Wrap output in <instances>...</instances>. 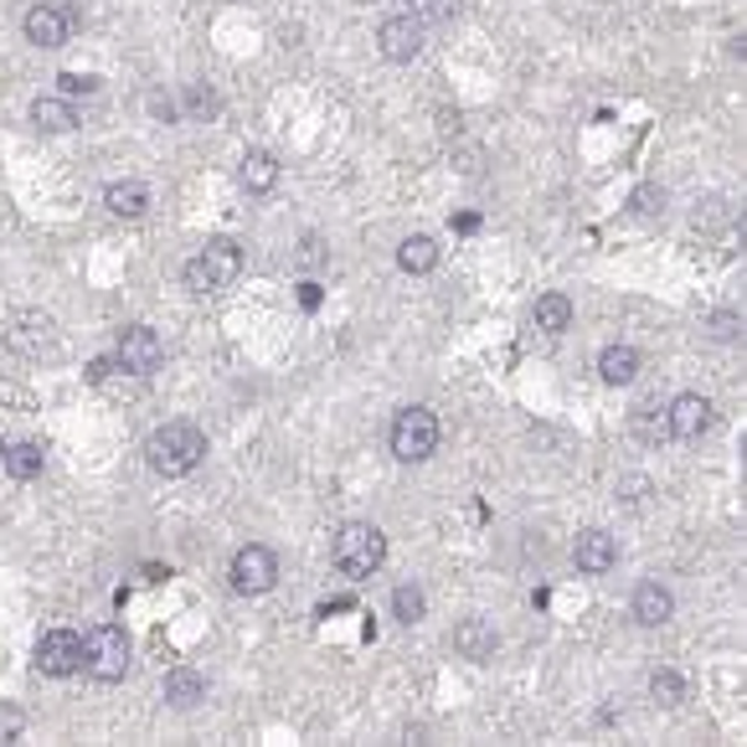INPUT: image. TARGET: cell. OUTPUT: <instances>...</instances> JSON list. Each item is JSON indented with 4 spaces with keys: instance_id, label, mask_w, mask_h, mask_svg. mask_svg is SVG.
<instances>
[{
    "instance_id": "obj_36",
    "label": "cell",
    "mask_w": 747,
    "mask_h": 747,
    "mask_svg": "<svg viewBox=\"0 0 747 747\" xmlns=\"http://www.w3.org/2000/svg\"><path fill=\"white\" fill-rule=\"evenodd\" d=\"M114 366H120V356H99V361H88V387H99V382H103V376H109V372H114Z\"/></svg>"
},
{
    "instance_id": "obj_2",
    "label": "cell",
    "mask_w": 747,
    "mask_h": 747,
    "mask_svg": "<svg viewBox=\"0 0 747 747\" xmlns=\"http://www.w3.org/2000/svg\"><path fill=\"white\" fill-rule=\"evenodd\" d=\"M330 557H336V567L346 573V578L361 582L387 562V536H382V527H372V521H346V527L336 531Z\"/></svg>"
},
{
    "instance_id": "obj_20",
    "label": "cell",
    "mask_w": 747,
    "mask_h": 747,
    "mask_svg": "<svg viewBox=\"0 0 747 747\" xmlns=\"http://www.w3.org/2000/svg\"><path fill=\"white\" fill-rule=\"evenodd\" d=\"M238 181H242V191L263 196V191L279 186V160H273L269 150H248V155L238 160Z\"/></svg>"
},
{
    "instance_id": "obj_11",
    "label": "cell",
    "mask_w": 747,
    "mask_h": 747,
    "mask_svg": "<svg viewBox=\"0 0 747 747\" xmlns=\"http://www.w3.org/2000/svg\"><path fill=\"white\" fill-rule=\"evenodd\" d=\"M423 42H428V21L418 16H387L382 32H376V47H382L387 63H412L423 52Z\"/></svg>"
},
{
    "instance_id": "obj_18",
    "label": "cell",
    "mask_w": 747,
    "mask_h": 747,
    "mask_svg": "<svg viewBox=\"0 0 747 747\" xmlns=\"http://www.w3.org/2000/svg\"><path fill=\"white\" fill-rule=\"evenodd\" d=\"M531 325L542 330V336H562V330H573V299L562 290L542 294L536 305H531Z\"/></svg>"
},
{
    "instance_id": "obj_30",
    "label": "cell",
    "mask_w": 747,
    "mask_h": 747,
    "mask_svg": "<svg viewBox=\"0 0 747 747\" xmlns=\"http://www.w3.org/2000/svg\"><path fill=\"white\" fill-rule=\"evenodd\" d=\"M325 263V248H320V238H305L299 248H294V269H305V273H315Z\"/></svg>"
},
{
    "instance_id": "obj_24",
    "label": "cell",
    "mask_w": 747,
    "mask_h": 747,
    "mask_svg": "<svg viewBox=\"0 0 747 747\" xmlns=\"http://www.w3.org/2000/svg\"><path fill=\"white\" fill-rule=\"evenodd\" d=\"M428 613V598H423V588H418V582H403V588H392V619H397V624H418V619H423Z\"/></svg>"
},
{
    "instance_id": "obj_25",
    "label": "cell",
    "mask_w": 747,
    "mask_h": 747,
    "mask_svg": "<svg viewBox=\"0 0 747 747\" xmlns=\"http://www.w3.org/2000/svg\"><path fill=\"white\" fill-rule=\"evenodd\" d=\"M649 701H655V706H680V701H686V680H680L676 670H655V676H649Z\"/></svg>"
},
{
    "instance_id": "obj_23",
    "label": "cell",
    "mask_w": 747,
    "mask_h": 747,
    "mask_svg": "<svg viewBox=\"0 0 747 747\" xmlns=\"http://www.w3.org/2000/svg\"><path fill=\"white\" fill-rule=\"evenodd\" d=\"M0 464H5V475L11 479H36L42 475V464H47V449H42V443H5V459H0Z\"/></svg>"
},
{
    "instance_id": "obj_13",
    "label": "cell",
    "mask_w": 747,
    "mask_h": 747,
    "mask_svg": "<svg viewBox=\"0 0 747 747\" xmlns=\"http://www.w3.org/2000/svg\"><path fill=\"white\" fill-rule=\"evenodd\" d=\"M629 609H634V624L640 629H660V624H670V613H676V593H670L665 582L649 578L634 588V603H629Z\"/></svg>"
},
{
    "instance_id": "obj_6",
    "label": "cell",
    "mask_w": 747,
    "mask_h": 747,
    "mask_svg": "<svg viewBox=\"0 0 747 747\" xmlns=\"http://www.w3.org/2000/svg\"><path fill=\"white\" fill-rule=\"evenodd\" d=\"M227 582H233V593L242 598H263L279 582V557H273L263 542H248L233 552V567H227Z\"/></svg>"
},
{
    "instance_id": "obj_7",
    "label": "cell",
    "mask_w": 747,
    "mask_h": 747,
    "mask_svg": "<svg viewBox=\"0 0 747 747\" xmlns=\"http://www.w3.org/2000/svg\"><path fill=\"white\" fill-rule=\"evenodd\" d=\"M52 346H57V320L42 315V309H21L16 320L5 325V351L11 356L36 361V356H47Z\"/></svg>"
},
{
    "instance_id": "obj_33",
    "label": "cell",
    "mask_w": 747,
    "mask_h": 747,
    "mask_svg": "<svg viewBox=\"0 0 747 747\" xmlns=\"http://www.w3.org/2000/svg\"><path fill=\"white\" fill-rule=\"evenodd\" d=\"M0 408L32 412V392H26V387H16V382H0Z\"/></svg>"
},
{
    "instance_id": "obj_40",
    "label": "cell",
    "mask_w": 747,
    "mask_h": 747,
    "mask_svg": "<svg viewBox=\"0 0 747 747\" xmlns=\"http://www.w3.org/2000/svg\"><path fill=\"white\" fill-rule=\"evenodd\" d=\"M0 212H5V196H0Z\"/></svg>"
},
{
    "instance_id": "obj_4",
    "label": "cell",
    "mask_w": 747,
    "mask_h": 747,
    "mask_svg": "<svg viewBox=\"0 0 747 747\" xmlns=\"http://www.w3.org/2000/svg\"><path fill=\"white\" fill-rule=\"evenodd\" d=\"M439 439H443V428H439V418H433V408H403L392 418V454L403 459V464L433 459Z\"/></svg>"
},
{
    "instance_id": "obj_19",
    "label": "cell",
    "mask_w": 747,
    "mask_h": 747,
    "mask_svg": "<svg viewBox=\"0 0 747 747\" xmlns=\"http://www.w3.org/2000/svg\"><path fill=\"white\" fill-rule=\"evenodd\" d=\"M598 376H603L609 387H629V382L640 376V351H634V346H603V351H598Z\"/></svg>"
},
{
    "instance_id": "obj_32",
    "label": "cell",
    "mask_w": 747,
    "mask_h": 747,
    "mask_svg": "<svg viewBox=\"0 0 747 747\" xmlns=\"http://www.w3.org/2000/svg\"><path fill=\"white\" fill-rule=\"evenodd\" d=\"M21 732H26V716H21L16 706H5V701H0V743H16Z\"/></svg>"
},
{
    "instance_id": "obj_28",
    "label": "cell",
    "mask_w": 747,
    "mask_h": 747,
    "mask_svg": "<svg viewBox=\"0 0 747 747\" xmlns=\"http://www.w3.org/2000/svg\"><path fill=\"white\" fill-rule=\"evenodd\" d=\"M629 206H634L640 217H660V212H665V191L660 186H640L634 196H629Z\"/></svg>"
},
{
    "instance_id": "obj_31",
    "label": "cell",
    "mask_w": 747,
    "mask_h": 747,
    "mask_svg": "<svg viewBox=\"0 0 747 747\" xmlns=\"http://www.w3.org/2000/svg\"><path fill=\"white\" fill-rule=\"evenodd\" d=\"M459 0H418V21H454Z\"/></svg>"
},
{
    "instance_id": "obj_29",
    "label": "cell",
    "mask_w": 747,
    "mask_h": 747,
    "mask_svg": "<svg viewBox=\"0 0 747 747\" xmlns=\"http://www.w3.org/2000/svg\"><path fill=\"white\" fill-rule=\"evenodd\" d=\"M57 88H63V99H78V93H99V78L93 72H63Z\"/></svg>"
},
{
    "instance_id": "obj_34",
    "label": "cell",
    "mask_w": 747,
    "mask_h": 747,
    "mask_svg": "<svg viewBox=\"0 0 747 747\" xmlns=\"http://www.w3.org/2000/svg\"><path fill=\"white\" fill-rule=\"evenodd\" d=\"M712 330H716V340H737V330H743V315H737V309H716V315H712Z\"/></svg>"
},
{
    "instance_id": "obj_10",
    "label": "cell",
    "mask_w": 747,
    "mask_h": 747,
    "mask_svg": "<svg viewBox=\"0 0 747 747\" xmlns=\"http://www.w3.org/2000/svg\"><path fill=\"white\" fill-rule=\"evenodd\" d=\"M21 32H26V42L32 47H68L72 36V11L68 5H57V0H36L32 11H26V21H21Z\"/></svg>"
},
{
    "instance_id": "obj_9",
    "label": "cell",
    "mask_w": 747,
    "mask_h": 747,
    "mask_svg": "<svg viewBox=\"0 0 747 747\" xmlns=\"http://www.w3.org/2000/svg\"><path fill=\"white\" fill-rule=\"evenodd\" d=\"M114 356H120L124 372L150 376L155 366L166 361V346H160V336H155L150 325H124L120 340H114Z\"/></svg>"
},
{
    "instance_id": "obj_16",
    "label": "cell",
    "mask_w": 747,
    "mask_h": 747,
    "mask_svg": "<svg viewBox=\"0 0 747 747\" xmlns=\"http://www.w3.org/2000/svg\"><path fill=\"white\" fill-rule=\"evenodd\" d=\"M32 124L42 135H68V129H78V109L63 93H42V99H32Z\"/></svg>"
},
{
    "instance_id": "obj_37",
    "label": "cell",
    "mask_w": 747,
    "mask_h": 747,
    "mask_svg": "<svg viewBox=\"0 0 747 747\" xmlns=\"http://www.w3.org/2000/svg\"><path fill=\"white\" fill-rule=\"evenodd\" d=\"M619 490H624V506H640V500H645V490H649V479H624V485H619Z\"/></svg>"
},
{
    "instance_id": "obj_5",
    "label": "cell",
    "mask_w": 747,
    "mask_h": 747,
    "mask_svg": "<svg viewBox=\"0 0 747 747\" xmlns=\"http://www.w3.org/2000/svg\"><path fill=\"white\" fill-rule=\"evenodd\" d=\"M83 670L93 680H103V686L124 680V670H129V634L120 624H99L83 640Z\"/></svg>"
},
{
    "instance_id": "obj_22",
    "label": "cell",
    "mask_w": 747,
    "mask_h": 747,
    "mask_svg": "<svg viewBox=\"0 0 747 747\" xmlns=\"http://www.w3.org/2000/svg\"><path fill=\"white\" fill-rule=\"evenodd\" d=\"M397 269L403 273H433L439 269V242L428 233H412V238L397 242Z\"/></svg>"
},
{
    "instance_id": "obj_35",
    "label": "cell",
    "mask_w": 747,
    "mask_h": 747,
    "mask_svg": "<svg viewBox=\"0 0 747 747\" xmlns=\"http://www.w3.org/2000/svg\"><path fill=\"white\" fill-rule=\"evenodd\" d=\"M150 114L155 120H181V109H176V99H166V93H150Z\"/></svg>"
},
{
    "instance_id": "obj_12",
    "label": "cell",
    "mask_w": 747,
    "mask_h": 747,
    "mask_svg": "<svg viewBox=\"0 0 747 747\" xmlns=\"http://www.w3.org/2000/svg\"><path fill=\"white\" fill-rule=\"evenodd\" d=\"M712 403L701 397V392H680L676 403L665 408V428H670V439H680V443H697L706 428H712Z\"/></svg>"
},
{
    "instance_id": "obj_27",
    "label": "cell",
    "mask_w": 747,
    "mask_h": 747,
    "mask_svg": "<svg viewBox=\"0 0 747 747\" xmlns=\"http://www.w3.org/2000/svg\"><path fill=\"white\" fill-rule=\"evenodd\" d=\"M217 109H222V99H217V93H212L206 83H196V88L186 93V114H191V120H212Z\"/></svg>"
},
{
    "instance_id": "obj_8",
    "label": "cell",
    "mask_w": 747,
    "mask_h": 747,
    "mask_svg": "<svg viewBox=\"0 0 747 747\" xmlns=\"http://www.w3.org/2000/svg\"><path fill=\"white\" fill-rule=\"evenodd\" d=\"M36 670L52 680L78 676V670H83V640H78L72 629H47V634L36 640Z\"/></svg>"
},
{
    "instance_id": "obj_21",
    "label": "cell",
    "mask_w": 747,
    "mask_h": 747,
    "mask_svg": "<svg viewBox=\"0 0 747 747\" xmlns=\"http://www.w3.org/2000/svg\"><path fill=\"white\" fill-rule=\"evenodd\" d=\"M166 701L176 706V712H191V706H202L206 701V680L191 670V665H176L166 676Z\"/></svg>"
},
{
    "instance_id": "obj_39",
    "label": "cell",
    "mask_w": 747,
    "mask_h": 747,
    "mask_svg": "<svg viewBox=\"0 0 747 747\" xmlns=\"http://www.w3.org/2000/svg\"><path fill=\"white\" fill-rule=\"evenodd\" d=\"M0 459H5V439H0Z\"/></svg>"
},
{
    "instance_id": "obj_26",
    "label": "cell",
    "mask_w": 747,
    "mask_h": 747,
    "mask_svg": "<svg viewBox=\"0 0 747 747\" xmlns=\"http://www.w3.org/2000/svg\"><path fill=\"white\" fill-rule=\"evenodd\" d=\"M634 433H640V439H665V433H670V428H665V412L655 408V403H640V408H634Z\"/></svg>"
},
{
    "instance_id": "obj_14",
    "label": "cell",
    "mask_w": 747,
    "mask_h": 747,
    "mask_svg": "<svg viewBox=\"0 0 747 747\" xmlns=\"http://www.w3.org/2000/svg\"><path fill=\"white\" fill-rule=\"evenodd\" d=\"M573 562H578L582 573H609L613 562H619V546H613V536L609 531H598V527H588V531H578V542H573Z\"/></svg>"
},
{
    "instance_id": "obj_15",
    "label": "cell",
    "mask_w": 747,
    "mask_h": 747,
    "mask_svg": "<svg viewBox=\"0 0 747 747\" xmlns=\"http://www.w3.org/2000/svg\"><path fill=\"white\" fill-rule=\"evenodd\" d=\"M495 645H500V634H495L490 619H464V624H454V649L464 655V660H495Z\"/></svg>"
},
{
    "instance_id": "obj_3",
    "label": "cell",
    "mask_w": 747,
    "mask_h": 747,
    "mask_svg": "<svg viewBox=\"0 0 747 747\" xmlns=\"http://www.w3.org/2000/svg\"><path fill=\"white\" fill-rule=\"evenodd\" d=\"M242 273V248L233 238H212L202 253L186 263V290L191 294H222L233 290Z\"/></svg>"
},
{
    "instance_id": "obj_38",
    "label": "cell",
    "mask_w": 747,
    "mask_h": 747,
    "mask_svg": "<svg viewBox=\"0 0 747 747\" xmlns=\"http://www.w3.org/2000/svg\"><path fill=\"white\" fill-rule=\"evenodd\" d=\"M299 305H305V309L320 305V284H299Z\"/></svg>"
},
{
    "instance_id": "obj_1",
    "label": "cell",
    "mask_w": 747,
    "mask_h": 747,
    "mask_svg": "<svg viewBox=\"0 0 747 747\" xmlns=\"http://www.w3.org/2000/svg\"><path fill=\"white\" fill-rule=\"evenodd\" d=\"M145 459H150V469L160 479H181V475H191V469L206 459V433L196 423L155 428L150 443H145Z\"/></svg>"
},
{
    "instance_id": "obj_17",
    "label": "cell",
    "mask_w": 747,
    "mask_h": 747,
    "mask_svg": "<svg viewBox=\"0 0 747 747\" xmlns=\"http://www.w3.org/2000/svg\"><path fill=\"white\" fill-rule=\"evenodd\" d=\"M103 206L124 222H139L150 212V186H145V181H114V186L103 191Z\"/></svg>"
}]
</instances>
